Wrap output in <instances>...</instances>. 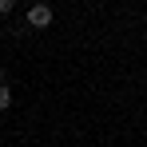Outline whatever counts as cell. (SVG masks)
<instances>
[{"instance_id": "6da1fadb", "label": "cell", "mask_w": 147, "mask_h": 147, "mask_svg": "<svg viewBox=\"0 0 147 147\" xmlns=\"http://www.w3.org/2000/svg\"><path fill=\"white\" fill-rule=\"evenodd\" d=\"M28 24L32 28H48L52 24V8L48 4H32V8H28Z\"/></svg>"}, {"instance_id": "7a4b0ae2", "label": "cell", "mask_w": 147, "mask_h": 147, "mask_svg": "<svg viewBox=\"0 0 147 147\" xmlns=\"http://www.w3.org/2000/svg\"><path fill=\"white\" fill-rule=\"evenodd\" d=\"M8 103H12V92H8V84H4V88H0V111H4Z\"/></svg>"}, {"instance_id": "3957f363", "label": "cell", "mask_w": 147, "mask_h": 147, "mask_svg": "<svg viewBox=\"0 0 147 147\" xmlns=\"http://www.w3.org/2000/svg\"><path fill=\"white\" fill-rule=\"evenodd\" d=\"M12 8H16V0H0V16H8Z\"/></svg>"}, {"instance_id": "277c9868", "label": "cell", "mask_w": 147, "mask_h": 147, "mask_svg": "<svg viewBox=\"0 0 147 147\" xmlns=\"http://www.w3.org/2000/svg\"><path fill=\"white\" fill-rule=\"evenodd\" d=\"M0 88H4V68H0Z\"/></svg>"}]
</instances>
